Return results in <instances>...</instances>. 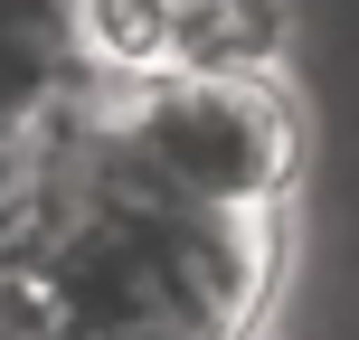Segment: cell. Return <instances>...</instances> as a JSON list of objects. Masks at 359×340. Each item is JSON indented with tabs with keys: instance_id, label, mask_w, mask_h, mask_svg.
Returning <instances> with one entry per match:
<instances>
[{
	"instance_id": "5",
	"label": "cell",
	"mask_w": 359,
	"mask_h": 340,
	"mask_svg": "<svg viewBox=\"0 0 359 340\" xmlns=\"http://www.w3.org/2000/svg\"><path fill=\"white\" fill-rule=\"evenodd\" d=\"M0 340H67V312L29 255H0Z\"/></svg>"
},
{
	"instance_id": "3",
	"label": "cell",
	"mask_w": 359,
	"mask_h": 340,
	"mask_svg": "<svg viewBox=\"0 0 359 340\" xmlns=\"http://www.w3.org/2000/svg\"><path fill=\"white\" fill-rule=\"evenodd\" d=\"M284 57H293V0H189L180 10V67L284 76Z\"/></svg>"
},
{
	"instance_id": "1",
	"label": "cell",
	"mask_w": 359,
	"mask_h": 340,
	"mask_svg": "<svg viewBox=\"0 0 359 340\" xmlns=\"http://www.w3.org/2000/svg\"><path fill=\"white\" fill-rule=\"evenodd\" d=\"M19 255L48 274L67 340H246L284 236L274 208H189L95 161V179L38 217Z\"/></svg>"
},
{
	"instance_id": "6",
	"label": "cell",
	"mask_w": 359,
	"mask_h": 340,
	"mask_svg": "<svg viewBox=\"0 0 359 340\" xmlns=\"http://www.w3.org/2000/svg\"><path fill=\"white\" fill-rule=\"evenodd\" d=\"M67 10H86V0H67Z\"/></svg>"
},
{
	"instance_id": "2",
	"label": "cell",
	"mask_w": 359,
	"mask_h": 340,
	"mask_svg": "<svg viewBox=\"0 0 359 340\" xmlns=\"http://www.w3.org/2000/svg\"><path fill=\"white\" fill-rule=\"evenodd\" d=\"M104 170L133 189L189 198V208H284L303 132L274 76H217V67H161V76H104L95 86Z\"/></svg>"
},
{
	"instance_id": "4",
	"label": "cell",
	"mask_w": 359,
	"mask_h": 340,
	"mask_svg": "<svg viewBox=\"0 0 359 340\" xmlns=\"http://www.w3.org/2000/svg\"><path fill=\"white\" fill-rule=\"evenodd\" d=\"M180 10L189 0H86L76 29H86L95 76H161V67H180Z\"/></svg>"
}]
</instances>
